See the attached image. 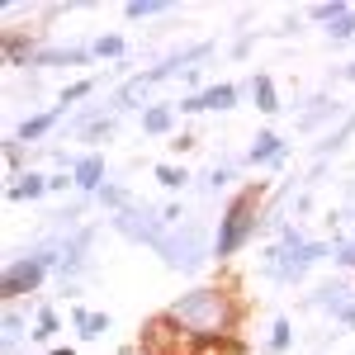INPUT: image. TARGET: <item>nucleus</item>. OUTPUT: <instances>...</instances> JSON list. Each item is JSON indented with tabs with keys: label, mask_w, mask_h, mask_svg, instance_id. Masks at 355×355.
<instances>
[{
	"label": "nucleus",
	"mask_w": 355,
	"mask_h": 355,
	"mask_svg": "<svg viewBox=\"0 0 355 355\" xmlns=\"http://www.w3.org/2000/svg\"><path fill=\"white\" fill-rule=\"evenodd\" d=\"M166 313L190 331L194 341H227L242 331L246 303L237 299V284H194L190 294L166 303Z\"/></svg>",
	"instance_id": "1"
},
{
	"label": "nucleus",
	"mask_w": 355,
	"mask_h": 355,
	"mask_svg": "<svg viewBox=\"0 0 355 355\" xmlns=\"http://www.w3.org/2000/svg\"><path fill=\"white\" fill-rule=\"evenodd\" d=\"M270 194L275 190L266 185V180H246V185H237V194L218 209V227H214V261H218V266L237 261L246 246L261 237Z\"/></svg>",
	"instance_id": "2"
},
{
	"label": "nucleus",
	"mask_w": 355,
	"mask_h": 355,
	"mask_svg": "<svg viewBox=\"0 0 355 355\" xmlns=\"http://www.w3.org/2000/svg\"><path fill=\"white\" fill-rule=\"evenodd\" d=\"M157 256H162L166 270L199 275L209 261H214V232H209V223L190 214L180 227H166V237L157 242Z\"/></svg>",
	"instance_id": "3"
},
{
	"label": "nucleus",
	"mask_w": 355,
	"mask_h": 355,
	"mask_svg": "<svg viewBox=\"0 0 355 355\" xmlns=\"http://www.w3.org/2000/svg\"><path fill=\"white\" fill-rule=\"evenodd\" d=\"M331 256V242L327 237H313L308 246H299V251H289V246H279V242H266L261 246V275L270 279V284H279V289H299L303 279H308V270L313 266H322Z\"/></svg>",
	"instance_id": "4"
},
{
	"label": "nucleus",
	"mask_w": 355,
	"mask_h": 355,
	"mask_svg": "<svg viewBox=\"0 0 355 355\" xmlns=\"http://www.w3.org/2000/svg\"><path fill=\"white\" fill-rule=\"evenodd\" d=\"M48 275L53 266L38 256V251H10L5 256V270H0V299L5 303H24L28 294H43V284H48Z\"/></svg>",
	"instance_id": "5"
},
{
	"label": "nucleus",
	"mask_w": 355,
	"mask_h": 355,
	"mask_svg": "<svg viewBox=\"0 0 355 355\" xmlns=\"http://www.w3.org/2000/svg\"><path fill=\"white\" fill-rule=\"evenodd\" d=\"M194 346H199V341H194V336L180 327L166 308H162V313H152V318L137 327V351H142V355H194Z\"/></svg>",
	"instance_id": "6"
},
{
	"label": "nucleus",
	"mask_w": 355,
	"mask_h": 355,
	"mask_svg": "<svg viewBox=\"0 0 355 355\" xmlns=\"http://www.w3.org/2000/svg\"><path fill=\"white\" fill-rule=\"evenodd\" d=\"M110 227L123 237V242L133 246H147V251H157V242L166 237V223H162V209L157 204H147V199H137V204H128L123 214H114Z\"/></svg>",
	"instance_id": "7"
},
{
	"label": "nucleus",
	"mask_w": 355,
	"mask_h": 355,
	"mask_svg": "<svg viewBox=\"0 0 355 355\" xmlns=\"http://www.w3.org/2000/svg\"><path fill=\"white\" fill-rule=\"evenodd\" d=\"M346 114H351V110H346L331 90H318V95L299 100V110H294V128H299V133H318V137H322V133H331Z\"/></svg>",
	"instance_id": "8"
},
{
	"label": "nucleus",
	"mask_w": 355,
	"mask_h": 355,
	"mask_svg": "<svg viewBox=\"0 0 355 355\" xmlns=\"http://www.w3.org/2000/svg\"><path fill=\"white\" fill-rule=\"evenodd\" d=\"M48 43H43V28H19V24H10V28H0V57H5V67L10 71H33V62H38V53H43Z\"/></svg>",
	"instance_id": "9"
},
{
	"label": "nucleus",
	"mask_w": 355,
	"mask_h": 355,
	"mask_svg": "<svg viewBox=\"0 0 355 355\" xmlns=\"http://www.w3.org/2000/svg\"><path fill=\"white\" fill-rule=\"evenodd\" d=\"M242 85H232V81H214L209 90H199V95H180L175 100V114L180 119H194V114H227V110H237L242 105Z\"/></svg>",
	"instance_id": "10"
},
{
	"label": "nucleus",
	"mask_w": 355,
	"mask_h": 355,
	"mask_svg": "<svg viewBox=\"0 0 355 355\" xmlns=\"http://www.w3.org/2000/svg\"><path fill=\"white\" fill-rule=\"evenodd\" d=\"M351 303H355L351 279H322V284H313V294H303V308H308V313H322L331 322H336Z\"/></svg>",
	"instance_id": "11"
},
{
	"label": "nucleus",
	"mask_w": 355,
	"mask_h": 355,
	"mask_svg": "<svg viewBox=\"0 0 355 355\" xmlns=\"http://www.w3.org/2000/svg\"><path fill=\"white\" fill-rule=\"evenodd\" d=\"M105 105H110L114 119H119V114H142V110H152V81H147V71H133L128 81H119Z\"/></svg>",
	"instance_id": "12"
},
{
	"label": "nucleus",
	"mask_w": 355,
	"mask_h": 355,
	"mask_svg": "<svg viewBox=\"0 0 355 355\" xmlns=\"http://www.w3.org/2000/svg\"><path fill=\"white\" fill-rule=\"evenodd\" d=\"M289 152H294L289 137H279L275 128H261V133L251 137V147L242 152V162L246 166H284V162H289Z\"/></svg>",
	"instance_id": "13"
},
{
	"label": "nucleus",
	"mask_w": 355,
	"mask_h": 355,
	"mask_svg": "<svg viewBox=\"0 0 355 355\" xmlns=\"http://www.w3.org/2000/svg\"><path fill=\"white\" fill-rule=\"evenodd\" d=\"M67 119H71V114L62 110V105H53V110H33L28 119H19L15 137H19V142H43V137H57Z\"/></svg>",
	"instance_id": "14"
},
{
	"label": "nucleus",
	"mask_w": 355,
	"mask_h": 355,
	"mask_svg": "<svg viewBox=\"0 0 355 355\" xmlns=\"http://www.w3.org/2000/svg\"><path fill=\"white\" fill-rule=\"evenodd\" d=\"M242 171H246L242 157H218V162L204 171V180H199L194 190H199V199H214L218 190H232V185L242 180Z\"/></svg>",
	"instance_id": "15"
},
{
	"label": "nucleus",
	"mask_w": 355,
	"mask_h": 355,
	"mask_svg": "<svg viewBox=\"0 0 355 355\" xmlns=\"http://www.w3.org/2000/svg\"><path fill=\"white\" fill-rule=\"evenodd\" d=\"M95 53H90V43H53V48H43L38 62H33V71H53V67H90Z\"/></svg>",
	"instance_id": "16"
},
{
	"label": "nucleus",
	"mask_w": 355,
	"mask_h": 355,
	"mask_svg": "<svg viewBox=\"0 0 355 355\" xmlns=\"http://www.w3.org/2000/svg\"><path fill=\"white\" fill-rule=\"evenodd\" d=\"M71 175H76V194H100V185L110 180L105 152H81L76 166H71Z\"/></svg>",
	"instance_id": "17"
},
{
	"label": "nucleus",
	"mask_w": 355,
	"mask_h": 355,
	"mask_svg": "<svg viewBox=\"0 0 355 355\" xmlns=\"http://www.w3.org/2000/svg\"><path fill=\"white\" fill-rule=\"evenodd\" d=\"M242 90L251 95V105L266 114V119H275V114L284 110V105H279V90H275V76H270V71H251V81H246Z\"/></svg>",
	"instance_id": "18"
},
{
	"label": "nucleus",
	"mask_w": 355,
	"mask_h": 355,
	"mask_svg": "<svg viewBox=\"0 0 355 355\" xmlns=\"http://www.w3.org/2000/svg\"><path fill=\"white\" fill-rule=\"evenodd\" d=\"M71 327H76V336H81V341H105V336L114 331V318H110V313H95V308H81V303H76V308H71Z\"/></svg>",
	"instance_id": "19"
},
{
	"label": "nucleus",
	"mask_w": 355,
	"mask_h": 355,
	"mask_svg": "<svg viewBox=\"0 0 355 355\" xmlns=\"http://www.w3.org/2000/svg\"><path fill=\"white\" fill-rule=\"evenodd\" d=\"M175 123H180L175 105H152V110L137 114V128H142V137H175Z\"/></svg>",
	"instance_id": "20"
},
{
	"label": "nucleus",
	"mask_w": 355,
	"mask_h": 355,
	"mask_svg": "<svg viewBox=\"0 0 355 355\" xmlns=\"http://www.w3.org/2000/svg\"><path fill=\"white\" fill-rule=\"evenodd\" d=\"M43 194H48V175H43V171L10 175V185H5V199H10V204H33V199H43Z\"/></svg>",
	"instance_id": "21"
},
{
	"label": "nucleus",
	"mask_w": 355,
	"mask_h": 355,
	"mask_svg": "<svg viewBox=\"0 0 355 355\" xmlns=\"http://www.w3.org/2000/svg\"><path fill=\"white\" fill-rule=\"evenodd\" d=\"M0 341H24V336H33V308H24V303H5V313H0Z\"/></svg>",
	"instance_id": "22"
},
{
	"label": "nucleus",
	"mask_w": 355,
	"mask_h": 355,
	"mask_svg": "<svg viewBox=\"0 0 355 355\" xmlns=\"http://www.w3.org/2000/svg\"><path fill=\"white\" fill-rule=\"evenodd\" d=\"M351 133H355V110L346 114V119H341V123H336L331 133H322L318 142H313V162H331V157H336V152L346 147V137H351Z\"/></svg>",
	"instance_id": "23"
},
{
	"label": "nucleus",
	"mask_w": 355,
	"mask_h": 355,
	"mask_svg": "<svg viewBox=\"0 0 355 355\" xmlns=\"http://www.w3.org/2000/svg\"><path fill=\"white\" fill-rule=\"evenodd\" d=\"M95 204H100V209H105V218H114V214H123V209H128V204H137V194L128 190V185H123V180H119V175H110V180H105V185H100V194H95Z\"/></svg>",
	"instance_id": "24"
},
{
	"label": "nucleus",
	"mask_w": 355,
	"mask_h": 355,
	"mask_svg": "<svg viewBox=\"0 0 355 355\" xmlns=\"http://www.w3.org/2000/svg\"><path fill=\"white\" fill-rule=\"evenodd\" d=\"M294 341H299V331H294V318H275L270 322V336H266V346H261V355H289L294 351Z\"/></svg>",
	"instance_id": "25"
},
{
	"label": "nucleus",
	"mask_w": 355,
	"mask_h": 355,
	"mask_svg": "<svg viewBox=\"0 0 355 355\" xmlns=\"http://www.w3.org/2000/svg\"><path fill=\"white\" fill-rule=\"evenodd\" d=\"M57 331H62V313H57L53 303H33V336H28V341L48 346Z\"/></svg>",
	"instance_id": "26"
},
{
	"label": "nucleus",
	"mask_w": 355,
	"mask_h": 355,
	"mask_svg": "<svg viewBox=\"0 0 355 355\" xmlns=\"http://www.w3.org/2000/svg\"><path fill=\"white\" fill-rule=\"evenodd\" d=\"M171 15H175L171 0H128V5H123V19H128V24H142V19H171Z\"/></svg>",
	"instance_id": "27"
},
{
	"label": "nucleus",
	"mask_w": 355,
	"mask_h": 355,
	"mask_svg": "<svg viewBox=\"0 0 355 355\" xmlns=\"http://www.w3.org/2000/svg\"><path fill=\"white\" fill-rule=\"evenodd\" d=\"M114 133H119V119H114V114H95L81 128L76 142H90V152H100V142H114Z\"/></svg>",
	"instance_id": "28"
},
{
	"label": "nucleus",
	"mask_w": 355,
	"mask_h": 355,
	"mask_svg": "<svg viewBox=\"0 0 355 355\" xmlns=\"http://www.w3.org/2000/svg\"><path fill=\"white\" fill-rule=\"evenodd\" d=\"M152 175H157V185L162 190H190V166H175V162H157L152 166Z\"/></svg>",
	"instance_id": "29"
},
{
	"label": "nucleus",
	"mask_w": 355,
	"mask_h": 355,
	"mask_svg": "<svg viewBox=\"0 0 355 355\" xmlns=\"http://www.w3.org/2000/svg\"><path fill=\"white\" fill-rule=\"evenodd\" d=\"M95 90H100V76H85V81H71V85H62L57 105H62L67 114H76V105H81V100H90Z\"/></svg>",
	"instance_id": "30"
},
{
	"label": "nucleus",
	"mask_w": 355,
	"mask_h": 355,
	"mask_svg": "<svg viewBox=\"0 0 355 355\" xmlns=\"http://www.w3.org/2000/svg\"><path fill=\"white\" fill-rule=\"evenodd\" d=\"M90 53L100 57V62H114V67H119V62L128 57V43H123L119 33H100V38H90Z\"/></svg>",
	"instance_id": "31"
},
{
	"label": "nucleus",
	"mask_w": 355,
	"mask_h": 355,
	"mask_svg": "<svg viewBox=\"0 0 355 355\" xmlns=\"http://www.w3.org/2000/svg\"><path fill=\"white\" fill-rule=\"evenodd\" d=\"M303 15H308L313 24L331 28V24H336V19H341V15H351V5H346V0H318V5H308Z\"/></svg>",
	"instance_id": "32"
},
{
	"label": "nucleus",
	"mask_w": 355,
	"mask_h": 355,
	"mask_svg": "<svg viewBox=\"0 0 355 355\" xmlns=\"http://www.w3.org/2000/svg\"><path fill=\"white\" fill-rule=\"evenodd\" d=\"M327 38H331V48H346V43H355V5H351V15H341V19L327 28Z\"/></svg>",
	"instance_id": "33"
},
{
	"label": "nucleus",
	"mask_w": 355,
	"mask_h": 355,
	"mask_svg": "<svg viewBox=\"0 0 355 355\" xmlns=\"http://www.w3.org/2000/svg\"><path fill=\"white\" fill-rule=\"evenodd\" d=\"M331 266L346 270V275H355V237H346V242L331 246Z\"/></svg>",
	"instance_id": "34"
},
{
	"label": "nucleus",
	"mask_w": 355,
	"mask_h": 355,
	"mask_svg": "<svg viewBox=\"0 0 355 355\" xmlns=\"http://www.w3.org/2000/svg\"><path fill=\"white\" fill-rule=\"evenodd\" d=\"M15 95H24V100H38V95H43V81H38V71H24V81L15 85Z\"/></svg>",
	"instance_id": "35"
},
{
	"label": "nucleus",
	"mask_w": 355,
	"mask_h": 355,
	"mask_svg": "<svg viewBox=\"0 0 355 355\" xmlns=\"http://www.w3.org/2000/svg\"><path fill=\"white\" fill-rule=\"evenodd\" d=\"M327 85H355V62H346V67H327Z\"/></svg>",
	"instance_id": "36"
},
{
	"label": "nucleus",
	"mask_w": 355,
	"mask_h": 355,
	"mask_svg": "<svg viewBox=\"0 0 355 355\" xmlns=\"http://www.w3.org/2000/svg\"><path fill=\"white\" fill-rule=\"evenodd\" d=\"M166 147H171L175 157H185V152H194V147H199V137H194V133H185V128H180V133H175V137H171V142H166Z\"/></svg>",
	"instance_id": "37"
},
{
	"label": "nucleus",
	"mask_w": 355,
	"mask_h": 355,
	"mask_svg": "<svg viewBox=\"0 0 355 355\" xmlns=\"http://www.w3.org/2000/svg\"><path fill=\"white\" fill-rule=\"evenodd\" d=\"M303 24H308V15H299V10H289V15H284V24L275 28V33H279V38H289V33H299Z\"/></svg>",
	"instance_id": "38"
},
{
	"label": "nucleus",
	"mask_w": 355,
	"mask_h": 355,
	"mask_svg": "<svg viewBox=\"0 0 355 355\" xmlns=\"http://www.w3.org/2000/svg\"><path fill=\"white\" fill-rule=\"evenodd\" d=\"M331 327H341V331H355V303L346 308V313H341V318H336V322H331Z\"/></svg>",
	"instance_id": "39"
},
{
	"label": "nucleus",
	"mask_w": 355,
	"mask_h": 355,
	"mask_svg": "<svg viewBox=\"0 0 355 355\" xmlns=\"http://www.w3.org/2000/svg\"><path fill=\"white\" fill-rule=\"evenodd\" d=\"M251 43H256V38H251V33H242V38L232 43V57H246V53H251Z\"/></svg>",
	"instance_id": "40"
},
{
	"label": "nucleus",
	"mask_w": 355,
	"mask_h": 355,
	"mask_svg": "<svg viewBox=\"0 0 355 355\" xmlns=\"http://www.w3.org/2000/svg\"><path fill=\"white\" fill-rule=\"evenodd\" d=\"M48 355H76V351H71V346H53Z\"/></svg>",
	"instance_id": "41"
}]
</instances>
